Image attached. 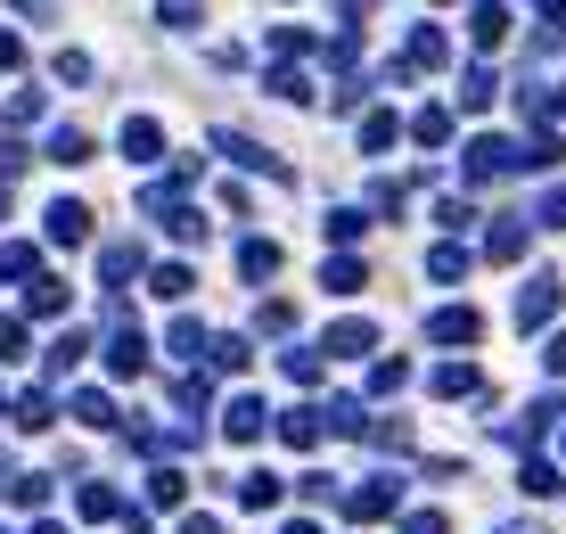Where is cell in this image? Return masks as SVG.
Here are the masks:
<instances>
[{"instance_id":"ffe728a7","label":"cell","mask_w":566,"mask_h":534,"mask_svg":"<svg viewBox=\"0 0 566 534\" xmlns=\"http://www.w3.org/2000/svg\"><path fill=\"white\" fill-rule=\"evenodd\" d=\"M34 272V247H0V280H25Z\"/></svg>"},{"instance_id":"4fadbf2b","label":"cell","mask_w":566,"mask_h":534,"mask_svg":"<svg viewBox=\"0 0 566 534\" xmlns=\"http://www.w3.org/2000/svg\"><path fill=\"white\" fill-rule=\"evenodd\" d=\"M74 510H83V518H124V501H115L108 485H83V494H74Z\"/></svg>"},{"instance_id":"ba28073f","label":"cell","mask_w":566,"mask_h":534,"mask_svg":"<svg viewBox=\"0 0 566 534\" xmlns=\"http://www.w3.org/2000/svg\"><path fill=\"white\" fill-rule=\"evenodd\" d=\"M238 272H247V280H272L279 272V247L272 239H247V247H238Z\"/></svg>"},{"instance_id":"d6986e66","label":"cell","mask_w":566,"mask_h":534,"mask_svg":"<svg viewBox=\"0 0 566 534\" xmlns=\"http://www.w3.org/2000/svg\"><path fill=\"white\" fill-rule=\"evenodd\" d=\"M50 157H58V165H83V157H91V140H83V132H58Z\"/></svg>"},{"instance_id":"277c9868","label":"cell","mask_w":566,"mask_h":534,"mask_svg":"<svg viewBox=\"0 0 566 534\" xmlns=\"http://www.w3.org/2000/svg\"><path fill=\"white\" fill-rule=\"evenodd\" d=\"M263 427H272V411H263L255 395H238V403H230V420H222V436H230V444H255Z\"/></svg>"},{"instance_id":"9a60e30c","label":"cell","mask_w":566,"mask_h":534,"mask_svg":"<svg viewBox=\"0 0 566 534\" xmlns=\"http://www.w3.org/2000/svg\"><path fill=\"white\" fill-rule=\"evenodd\" d=\"M74 362H83V330H66V337H58V346H50V378H66Z\"/></svg>"},{"instance_id":"f1b7e54d","label":"cell","mask_w":566,"mask_h":534,"mask_svg":"<svg viewBox=\"0 0 566 534\" xmlns=\"http://www.w3.org/2000/svg\"><path fill=\"white\" fill-rule=\"evenodd\" d=\"M288 534H320V526H312V518H295V526H288Z\"/></svg>"},{"instance_id":"cb8c5ba5","label":"cell","mask_w":566,"mask_h":534,"mask_svg":"<svg viewBox=\"0 0 566 534\" xmlns=\"http://www.w3.org/2000/svg\"><path fill=\"white\" fill-rule=\"evenodd\" d=\"M402 534H443V518L436 510H411V518H402Z\"/></svg>"},{"instance_id":"8992f818","label":"cell","mask_w":566,"mask_h":534,"mask_svg":"<svg viewBox=\"0 0 566 534\" xmlns=\"http://www.w3.org/2000/svg\"><path fill=\"white\" fill-rule=\"evenodd\" d=\"M394 494H402L394 477H369L362 494H345V510H353V518H386V510H394Z\"/></svg>"},{"instance_id":"603a6c76","label":"cell","mask_w":566,"mask_h":534,"mask_svg":"<svg viewBox=\"0 0 566 534\" xmlns=\"http://www.w3.org/2000/svg\"><path fill=\"white\" fill-rule=\"evenodd\" d=\"M17 353H25V330H17V321H0V362H17Z\"/></svg>"},{"instance_id":"7c38bea8","label":"cell","mask_w":566,"mask_h":534,"mask_svg":"<svg viewBox=\"0 0 566 534\" xmlns=\"http://www.w3.org/2000/svg\"><path fill=\"white\" fill-rule=\"evenodd\" d=\"M99 272H108V288H124V280L140 272V247H108V256H99Z\"/></svg>"},{"instance_id":"30bf717a","label":"cell","mask_w":566,"mask_h":534,"mask_svg":"<svg viewBox=\"0 0 566 534\" xmlns=\"http://www.w3.org/2000/svg\"><path fill=\"white\" fill-rule=\"evenodd\" d=\"M238 501H247V510H272V501H279V477H272V469H255V477H238Z\"/></svg>"},{"instance_id":"44dd1931","label":"cell","mask_w":566,"mask_h":534,"mask_svg":"<svg viewBox=\"0 0 566 534\" xmlns=\"http://www.w3.org/2000/svg\"><path fill=\"white\" fill-rule=\"evenodd\" d=\"M124 148L131 157H156V124H124Z\"/></svg>"},{"instance_id":"3957f363","label":"cell","mask_w":566,"mask_h":534,"mask_svg":"<svg viewBox=\"0 0 566 534\" xmlns=\"http://www.w3.org/2000/svg\"><path fill=\"white\" fill-rule=\"evenodd\" d=\"M108 370H115V378H140V370H148V337L140 330H115L108 337Z\"/></svg>"},{"instance_id":"6da1fadb","label":"cell","mask_w":566,"mask_h":534,"mask_svg":"<svg viewBox=\"0 0 566 534\" xmlns=\"http://www.w3.org/2000/svg\"><path fill=\"white\" fill-rule=\"evenodd\" d=\"M427 337H436V346H476V337H485V321H476L468 305H443V313L427 321Z\"/></svg>"},{"instance_id":"4316f807","label":"cell","mask_w":566,"mask_h":534,"mask_svg":"<svg viewBox=\"0 0 566 534\" xmlns=\"http://www.w3.org/2000/svg\"><path fill=\"white\" fill-rule=\"evenodd\" d=\"M181 534H222V526H214V518H181Z\"/></svg>"},{"instance_id":"5bb4252c","label":"cell","mask_w":566,"mask_h":534,"mask_svg":"<svg viewBox=\"0 0 566 534\" xmlns=\"http://www.w3.org/2000/svg\"><path fill=\"white\" fill-rule=\"evenodd\" d=\"M205 362H214V370H247V337H214V346H205Z\"/></svg>"},{"instance_id":"e0dca14e","label":"cell","mask_w":566,"mask_h":534,"mask_svg":"<svg viewBox=\"0 0 566 534\" xmlns=\"http://www.w3.org/2000/svg\"><path fill=\"white\" fill-rule=\"evenodd\" d=\"M74 420H91V427H115V403H108V395H74Z\"/></svg>"},{"instance_id":"5b68a950","label":"cell","mask_w":566,"mask_h":534,"mask_svg":"<svg viewBox=\"0 0 566 534\" xmlns=\"http://www.w3.org/2000/svg\"><path fill=\"white\" fill-rule=\"evenodd\" d=\"M50 239L58 247H83V239H91V206H66V198H58L50 206Z\"/></svg>"},{"instance_id":"9c48e42d","label":"cell","mask_w":566,"mask_h":534,"mask_svg":"<svg viewBox=\"0 0 566 534\" xmlns=\"http://www.w3.org/2000/svg\"><path fill=\"white\" fill-rule=\"evenodd\" d=\"M369 337H378L369 321H337V330H329V346H320V353H369Z\"/></svg>"},{"instance_id":"d4e9b609","label":"cell","mask_w":566,"mask_h":534,"mask_svg":"<svg viewBox=\"0 0 566 534\" xmlns=\"http://www.w3.org/2000/svg\"><path fill=\"white\" fill-rule=\"evenodd\" d=\"M165 17H173V25H189V17H198V0H165Z\"/></svg>"},{"instance_id":"ac0fdd59","label":"cell","mask_w":566,"mask_h":534,"mask_svg":"<svg viewBox=\"0 0 566 534\" xmlns=\"http://www.w3.org/2000/svg\"><path fill=\"white\" fill-rule=\"evenodd\" d=\"M427 272H436V280H460V272H468V247H436V256H427Z\"/></svg>"},{"instance_id":"7a4b0ae2","label":"cell","mask_w":566,"mask_h":534,"mask_svg":"<svg viewBox=\"0 0 566 534\" xmlns=\"http://www.w3.org/2000/svg\"><path fill=\"white\" fill-rule=\"evenodd\" d=\"M550 313H558V280H526L517 288V330H542Z\"/></svg>"},{"instance_id":"f546056e","label":"cell","mask_w":566,"mask_h":534,"mask_svg":"<svg viewBox=\"0 0 566 534\" xmlns=\"http://www.w3.org/2000/svg\"><path fill=\"white\" fill-rule=\"evenodd\" d=\"M34 534H66V526H58V518H41V526H34Z\"/></svg>"},{"instance_id":"83f0119b","label":"cell","mask_w":566,"mask_h":534,"mask_svg":"<svg viewBox=\"0 0 566 534\" xmlns=\"http://www.w3.org/2000/svg\"><path fill=\"white\" fill-rule=\"evenodd\" d=\"M9 66H17V41H9V34H0V74H9Z\"/></svg>"},{"instance_id":"484cf974","label":"cell","mask_w":566,"mask_h":534,"mask_svg":"<svg viewBox=\"0 0 566 534\" xmlns=\"http://www.w3.org/2000/svg\"><path fill=\"white\" fill-rule=\"evenodd\" d=\"M550 370H558V378H566V337H550Z\"/></svg>"},{"instance_id":"2e32d148","label":"cell","mask_w":566,"mask_h":534,"mask_svg":"<svg viewBox=\"0 0 566 534\" xmlns=\"http://www.w3.org/2000/svg\"><path fill=\"white\" fill-rule=\"evenodd\" d=\"M436 395H476V370L468 362H443L436 370Z\"/></svg>"},{"instance_id":"52a82bcc","label":"cell","mask_w":566,"mask_h":534,"mask_svg":"<svg viewBox=\"0 0 566 534\" xmlns=\"http://www.w3.org/2000/svg\"><path fill=\"white\" fill-rule=\"evenodd\" d=\"M279 436H288V444H304V452H312V444L329 436V411H288V420H279Z\"/></svg>"},{"instance_id":"7402d4cb","label":"cell","mask_w":566,"mask_h":534,"mask_svg":"<svg viewBox=\"0 0 566 534\" xmlns=\"http://www.w3.org/2000/svg\"><path fill=\"white\" fill-rule=\"evenodd\" d=\"M189 288H198V280H189L181 263H165V272H156V296H189Z\"/></svg>"},{"instance_id":"8fae6325","label":"cell","mask_w":566,"mask_h":534,"mask_svg":"<svg viewBox=\"0 0 566 534\" xmlns=\"http://www.w3.org/2000/svg\"><path fill=\"white\" fill-rule=\"evenodd\" d=\"M181 494H189V477H181V469H156V477H148V501H156V510H173Z\"/></svg>"}]
</instances>
